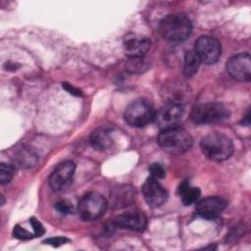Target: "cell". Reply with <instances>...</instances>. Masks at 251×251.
Segmentation results:
<instances>
[{"label":"cell","mask_w":251,"mask_h":251,"mask_svg":"<svg viewBox=\"0 0 251 251\" xmlns=\"http://www.w3.org/2000/svg\"><path fill=\"white\" fill-rule=\"evenodd\" d=\"M115 226L134 231H142L147 226V218L140 211L126 212L119 215L113 222Z\"/></svg>","instance_id":"cell-14"},{"label":"cell","mask_w":251,"mask_h":251,"mask_svg":"<svg viewBox=\"0 0 251 251\" xmlns=\"http://www.w3.org/2000/svg\"><path fill=\"white\" fill-rule=\"evenodd\" d=\"M226 201L218 196H209L206 197L196 204V213L205 219L216 218L226 208Z\"/></svg>","instance_id":"cell-13"},{"label":"cell","mask_w":251,"mask_h":251,"mask_svg":"<svg viewBox=\"0 0 251 251\" xmlns=\"http://www.w3.org/2000/svg\"><path fill=\"white\" fill-rule=\"evenodd\" d=\"M159 30L165 39L179 42L190 35L192 24L184 14H171L160 22Z\"/></svg>","instance_id":"cell-2"},{"label":"cell","mask_w":251,"mask_h":251,"mask_svg":"<svg viewBox=\"0 0 251 251\" xmlns=\"http://www.w3.org/2000/svg\"><path fill=\"white\" fill-rule=\"evenodd\" d=\"M62 85H63V87H64L68 92H70V93L73 94V95L81 96V94H82L79 89L75 88V86H73V85H71V84H69V83H63Z\"/></svg>","instance_id":"cell-26"},{"label":"cell","mask_w":251,"mask_h":251,"mask_svg":"<svg viewBox=\"0 0 251 251\" xmlns=\"http://www.w3.org/2000/svg\"><path fill=\"white\" fill-rule=\"evenodd\" d=\"M203 154L210 160L221 162L228 159L233 153V143L223 133L213 132L205 135L200 142Z\"/></svg>","instance_id":"cell-1"},{"label":"cell","mask_w":251,"mask_h":251,"mask_svg":"<svg viewBox=\"0 0 251 251\" xmlns=\"http://www.w3.org/2000/svg\"><path fill=\"white\" fill-rule=\"evenodd\" d=\"M38 157L35 152L26 146H23L19 148L14 155V161L17 166L23 169H28L37 163Z\"/></svg>","instance_id":"cell-17"},{"label":"cell","mask_w":251,"mask_h":251,"mask_svg":"<svg viewBox=\"0 0 251 251\" xmlns=\"http://www.w3.org/2000/svg\"><path fill=\"white\" fill-rule=\"evenodd\" d=\"M89 142L96 150H105L112 146L113 138L111 131L105 127H99L90 134Z\"/></svg>","instance_id":"cell-16"},{"label":"cell","mask_w":251,"mask_h":251,"mask_svg":"<svg viewBox=\"0 0 251 251\" xmlns=\"http://www.w3.org/2000/svg\"><path fill=\"white\" fill-rule=\"evenodd\" d=\"M15 175V167L10 164L1 163L0 165V182L5 184L11 181Z\"/></svg>","instance_id":"cell-20"},{"label":"cell","mask_w":251,"mask_h":251,"mask_svg":"<svg viewBox=\"0 0 251 251\" xmlns=\"http://www.w3.org/2000/svg\"><path fill=\"white\" fill-rule=\"evenodd\" d=\"M108 206L107 200L97 192L85 194L77 205V212L83 221H94L105 213Z\"/></svg>","instance_id":"cell-6"},{"label":"cell","mask_w":251,"mask_h":251,"mask_svg":"<svg viewBox=\"0 0 251 251\" xmlns=\"http://www.w3.org/2000/svg\"><path fill=\"white\" fill-rule=\"evenodd\" d=\"M135 197L134 189L129 185L116 187L111 193L110 205L114 209H121L130 205Z\"/></svg>","instance_id":"cell-15"},{"label":"cell","mask_w":251,"mask_h":251,"mask_svg":"<svg viewBox=\"0 0 251 251\" xmlns=\"http://www.w3.org/2000/svg\"><path fill=\"white\" fill-rule=\"evenodd\" d=\"M142 193L146 203L152 208L162 206L168 199L167 190L161 185L158 179L152 176H149L143 183Z\"/></svg>","instance_id":"cell-11"},{"label":"cell","mask_w":251,"mask_h":251,"mask_svg":"<svg viewBox=\"0 0 251 251\" xmlns=\"http://www.w3.org/2000/svg\"><path fill=\"white\" fill-rule=\"evenodd\" d=\"M69 239L66 238V237H62V236H56V237H51V238H47L45 239L43 242L45 244H49V245H52L54 247H58V246H61L63 244H65L66 242H68Z\"/></svg>","instance_id":"cell-25"},{"label":"cell","mask_w":251,"mask_h":251,"mask_svg":"<svg viewBox=\"0 0 251 251\" xmlns=\"http://www.w3.org/2000/svg\"><path fill=\"white\" fill-rule=\"evenodd\" d=\"M158 143L165 152L179 155L190 149L192 137L185 129L176 126L161 130Z\"/></svg>","instance_id":"cell-3"},{"label":"cell","mask_w":251,"mask_h":251,"mask_svg":"<svg viewBox=\"0 0 251 251\" xmlns=\"http://www.w3.org/2000/svg\"><path fill=\"white\" fill-rule=\"evenodd\" d=\"M150 39L136 33H127L123 39L125 53L129 59L142 58L150 48Z\"/></svg>","instance_id":"cell-12"},{"label":"cell","mask_w":251,"mask_h":251,"mask_svg":"<svg viewBox=\"0 0 251 251\" xmlns=\"http://www.w3.org/2000/svg\"><path fill=\"white\" fill-rule=\"evenodd\" d=\"M55 209L59 212V213H61V214H63V215H67V214H71V213H73V205L70 203V202H68V201H66V200H61V201H59V202H57L56 204H55Z\"/></svg>","instance_id":"cell-22"},{"label":"cell","mask_w":251,"mask_h":251,"mask_svg":"<svg viewBox=\"0 0 251 251\" xmlns=\"http://www.w3.org/2000/svg\"><path fill=\"white\" fill-rule=\"evenodd\" d=\"M13 234L15 237L19 238V239H23V240H27L33 237V234L29 231H27L26 229L21 227L20 226H15L14 230H13Z\"/></svg>","instance_id":"cell-23"},{"label":"cell","mask_w":251,"mask_h":251,"mask_svg":"<svg viewBox=\"0 0 251 251\" xmlns=\"http://www.w3.org/2000/svg\"><path fill=\"white\" fill-rule=\"evenodd\" d=\"M155 111L152 105L144 100L137 99L132 101L125 111V120L131 126L142 127L154 121Z\"/></svg>","instance_id":"cell-5"},{"label":"cell","mask_w":251,"mask_h":251,"mask_svg":"<svg viewBox=\"0 0 251 251\" xmlns=\"http://www.w3.org/2000/svg\"><path fill=\"white\" fill-rule=\"evenodd\" d=\"M29 223L33 228V231H34V235L35 236H40L42 235L44 232H45V229L43 227V226L41 225V223L39 221H37L36 218L32 217L29 219Z\"/></svg>","instance_id":"cell-24"},{"label":"cell","mask_w":251,"mask_h":251,"mask_svg":"<svg viewBox=\"0 0 251 251\" xmlns=\"http://www.w3.org/2000/svg\"><path fill=\"white\" fill-rule=\"evenodd\" d=\"M183 114V108L181 104L167 102L161 107L154 117V121L161 130L177 126Z\"/></svg>","instance_id":"cell-7"},{"label":"cell","mask_w":251,"mask_h":251,"mask_svg":"<svg viewBox=\"0 0 251 251\" xmlns=\"http://www.w3.org/2000/svg\"><path fill=\"white\" fill-rule=\"evenodd\" d=\"M201 64V61L194 50H189L184 55V64H183V74L186 77L193 76Z\"/></svg>","instance_id":"cell-19"},{"label":"cell","mask_w":251,"mask_h":251,"mask_svg":"<svg viewBox=\"0 0 251 251\" xmlns=\"http://www.w3.org/2000/svg\"><path fill=\"white\" fill-rule=\"evenodd\" d=\"M149 172L151 174V176L156 178V179H159V178H163L166 175V171L165 169L163 168L162 165L158 164V163H154L152 164L150 167H149Z\"/></svg>","instance_id":"cell-21"},{"label":"cell","mask_w":251,"mask_h":251,"mask_svg":"<svg viewBox=\"0 0 251 251\" xmlns=\"http://www.w3.org/2000/svg\"><path fill=\"white\" fill-rule=\"evenodd\" d=\"M194 51L201 62L210 65L218 61L221 56L222 48L220 42L215 37L203 35L195 42Z\"/></svg>","instance_id":"cell-8"},{"label":"cell","mask_w":251,"mask_h":251,"mask_svg":"<svg viewBox=\"0 0 251 251\" xmlns=\"http://www.w3.org/2000/svg\"><path fill=\"white\" fill-rule=\"evenodd\" d=\"M228 109L219 102H207L196 105L191 111V120L198 125L216 124L227 119Z\"/></svg>","instance_id":"cell-4"},{"label":"cell","mask_w":251,"mask_h":251,"mask_svg":"<svg viewBox=\"0 0 251 251\" xmlns=\"http://www.w3.org/2000/svg\"><path fill=\"white\" fill-rule=\"evenodd\" d=\"M228 74L236 80L249 81L251 77V60L248 53H241L231 57L226 64Z\"/></svg>","instance_id":"cell-10"},{"label":"cell","mask_w":251,"mask_h":251,"mask_svg":"<svg viewBox=\"0 0 251 251\" xmlns=\"http://www.w3.org/2000/svg\"><path fill=\"white\" fill-rule=\"evenodd\" d=\"M75 165L72 161H64L58 164L49 176V185L54 191L65 189L71 182L75 174Z\"/></svg>","instance_id":"cell-9"},{"label":"cell","mask_w":251,"mask_h":251,"mask_svg":"<svg viewBox=\"0 0 251 251\" xmlns=\"http://www.w3.org/2000/svg\"><path fill=\"white\" fill-rule=\"evenodd\" d=\"M200 189L198 187L191 186L189 181L184 180L178 187V194L181 198V202L185 205L194 204L200 197Z\"/></svg>","instance_id":"cell-18"}]
</instances>
